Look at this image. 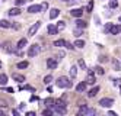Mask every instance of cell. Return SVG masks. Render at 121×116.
Here are the masks:
<instances>
[{
    "label": "cell",
    "mask_w": 121,
    "mask_h": 116,
    "mask_svg": "<svg viewBox=\"0 0 121 116\" xmlns=\"http://www.w3.org/2000/svg\"><path fill=\"white\" fill-rule=\"evenodd\" d=\"M44 103L48 106V108H51V106L54 104V100H53V99H45V100H44Z\"/></svg>",
    "instance_id": "cell-31"
},
{
    "label": "cell",
    "mask_w": 121,
    "mask_h": 116,
    "mask_svg": "<svg viewBox=\"0 0 121 116\" xmlns=\"http://www.w3.org/2000/svg\"><path fill=\"white\" fill-rule=\"evenodd\" d=\"M0 116H4V112L3 110H0Z\"/></svg>",
    "instance_id": "cell-48"
},
{
    "label": "cell",
    "mask_w": 121,
    "mask_h": 116,
    "mask_svg": "<svg viewBox=\"0 0 121 116\" xmlns=\"http://www.w3.org/2000/svg\"><path fill=\"white\" fill-rule=\"evenodd\" d=\"M12 78L15 80V81H18V83H23V81H25V76L18 74V73H13V74H12Z\"/></svg>",
    "instance_id": "cell-11"
},
{
    "label": "cell",
    "mask_w": 121,
    "mask_h": 116,
    "mask_svg": "<svg viewBox=\"0 0 121 116\" xmlns=\"http://www.w3.org/2000/svg\"><path fill=\"white\" fill-rule=\"evenodd\" d=\"M7 80H9L7 74H0V86H6L7 84Z\"/></svg>",
    "instance_id": "cell-18"
},
{
    "label": "cell",
    "mask_w": 121,
    "mask_h": 116,
    "mask_svg": "<svg viewBox=\"0 0 121 116\" xmlns=\"http://www.w3.org/2000/svg\"><path fill=\"white\" fill-rule=\"evenodd\" d=\"M80 35H82V28H77V29L74 31V36H76V38H79Z\"/></svg>",
    "instance_id": "cell-34"
},
{
    "label": "cell",
    "mask_w": 121,
    "mask_h": 116,
    "mask_svg": "<svg viewBox=\"0 0 121 116\" xmlns=\"http://www.w3.org/2000/svg\"><path fill=\"white\" fill-rule=\"evenodd\" d=\"M28 65H29L28 61H21V62H18V68H26Z\"/></svg>",
    "instance_id": "cell-25"
},
{
    "label": "cell",
    "mask_w": 121,
    "mask_h": 116,
    "mask_svg": "<svg viewBox=\"0 0 121 116\" xmlns=\"http://www.w3.org/2000/svg\"><path fill=\"white\" fill-rule=\"evenodd\" d=\"M73 45H74V48H83L85 47V41L83 39H76Z\"/></svg>",
    "instance_id": "cell-20"
},
{
    "label": "cell",
    "mask_w": 121,
    "mask_h": 116,
    "mask_svg": "<svg viewBox=\"0 0 121 116\" xmlns=\"http://www.w3.org/2000/svg\"><path fill=\"white\" fill-rule=\"evenodd\" d=\"M118 6V2H117V0H111V2H109V7L111 9H115Z\"/></svg>",
    "instance_id": "cell-32"
},
{
    "label": "cell",
    "mask_w": 121,
    "mask_h": 116,
    "mask_svg": "<svg viewBox=\"0 0 121 116\" xmlns=\"http://www.w3.org/2000/svg\"><path fill=\"white\" fill-rule=\"evenodd\" d=\"M0 68H2V61H0Z\"/></svg>",
    "instance_id": "cell-50"
},
{
    "label": "cell",
    "mask_w": 121,
    "mask_h": 116,
    "mask_svg": "<svg viewBox=\"0 0 121 116\" xmlns=\"http://www.w3.org/2000/svg\"><path fill=\"white\" fill-rule=\"evenodd\" d=\"M76 76H77V67L76 65H72V68H70V77L74 78Z\"/></svg>",
    "instance_id": "cell-23"
},
{
    "label": "cell",
    "mask_w": 121,
    "mask_h": 116,
    "mask_svg": "<svg viewBox=\"0 0 121 116\" xmlns=\"http://www.w3.org/2000/svg\"><path fill=\"white\" fill-rule=\"evenodd\" d=\"M92 9H93V2H89L88 6H86V10H88V12H92Z\"/></svg>",
    "instance_id": "cell-37"
},
{
    "label": "cell",
    "mask_w": 121,
    "mask_h": 116,
    "mask_svg": "<svg viewBox=\"0 0 121 116\" xmlns=\"http://www.w3.org/2000/svg\"><path fill=\"white\" fill-rule=\"evenodd\" d=\"M6 106H7V102L3 100V99H0V108H6Z\"/></svg>",
    "instance_id": "cell-39"
},
{
    "label": "cell",
    "mask_w": 121,
    "mask_h": 116,
    "mask_svg": "<svg viewBox=\"0 0 121 116\" xmlns=\"http://www.w3.org/2000/svg\"><path fill=\"white\" fill-rule=\"evenodd\" d=\"M120 90H121V86H120Z\"/></svg>",
    "instance_id": "cell-52"
},
{
    "label": "cell",
    "mask_w": 121,
    "mask_h": 116,
    "mask_svg": "<svg viewBox=\"0 0 121 116\" xmlns=\"http://www.w3.org/2000/svg\"><path fill=\"white\" fill-rule=\"evenodd\" d=\"M51 109H53L54 113H58V115H66V113H67L66 106H57V104H53V106H51Z\"/></svg>",
    "instance_id": "cell-4"
},
{
    "label": "cell",
    "mask_w": 121,
    "mask_h": 116,
    "mask_svg": "<svg viewBox=\"0 0 121 116\" xmlns=\"http://www.w3.org/2000/svg\"><path fill=\"white\" fill-rule=\"evenodd\" d=\"M42 115L44 116H51V115H54L53 109H45V110H42Z\"/></svg>",
    "instance_id": "cell-29"
},
{
    "label": "cell",
    "mask_w": 121,
    "mask_h": 116,
    "mask_svg": "<svg viewBox=\"0 0 121 116\" xmlns=\"http://www.w3.org/2000/svg\"><path fill=\"white\" fill-rule=\"evenodd\" d=\"M86 86H88V84H86V81H82V83H79V84L76 86V90L79 92V93H82V92L86 90Z\"/></svg>",
    "instance_id": "cell-15"
},
{
    "label": "cell",
    "mask_w": 121,
    "mask_h": 116,
    "mask_svg": "<svg viewBox=\"0 0 121 116\" xmlns=\"http://www.w3.org/2000/svg\"><path fill=\"white\" fill-rule=\"evenodd\" d=\"M118 20H120V22H121V15H120V17H118Z\"/></svg>",
    "instance_id": "cell-49"
},
{
    "label": "cell",
    "mask_w": 121,
    "mask_h": 116,
    "mask_svg": "<svg viewBox=\"0 0 121 116\" xmlns=\"http://www.w3.org/2000/svg\"><path fill=\"white\" fill-rule=\"evenodd\" d=\"M70 15H72L73 17H82L83 10H82V9H73V10L70 12Z\"/></svg>",
    "instance_id": "cell-13"
},
{
    "label": "cell",
    "mask_w": 121,
    "mask_h": 116,
    "mask_svg": "<svg viewBox=\"0 0 121 116\" xmlns=\"http://www.w3.org/2000/svg\"><path fill=\"white\" fill-rule=\"evenodd\" d=\"M114 65H115L117 70H121V65H120V62H118V61H114Z\"/></svg>",
    "instance_id": "cell-41"
},
{
    "label": "cell",
    "mask_w": 121,
    "mask_h": 116,
    "mask_svg": "<svg viewBox=\"0 0 121 116\" xmlns=\"http://www.w3.org/2000/svg\"><path fill=\"white\" fill-rule=\"evenodd\" d=\"M10 25H12V22H9V20H0V28H4V29H7V28H10Z\"/></svg>",
    "instance_id": "cell-22"
},
{
    "label": "cell",
    "mask_w": 121,
    "mask_h": 116,
    "mask_svg": "<svg viewBox=\"0 0 121 116\" xmlns=\"http://www.w3.org/2000/svg\"><path fill=\"white\" fill-rule=\"evenodd\" d=\"M61 2H69V0H61Z\"/></svg>",
    "instance_id": "cell-51"
},
{
    "label": "cell",
    "mask_w": 121,
    "mask_h": 116,
    "mask_svg": "<svg viewBox=\"0 0 121 116\" xmlns=\"http://www.w3.org/2000/svg\"><path fill=\"white\" fill-rule=\"evenodd\" d=\"M47 7H48V4H47V3H42V4H41V10H45Z\"/></svg>",
    "instance_id": "cell-42"
},
{
    "label": "cell",
    "mask_w": 121,
    "mask_h": 116,
    "mask_svg": "<svg viewBox=\"0 0 121 116\" xmlns=\"http://www.w3.org/2000/svg\"><path fill=\"white\" fill-rule=\"evenodd\" d=\"M35 100H38V97H37V96H32V97H31V102H35Z\"/></svg>",
    "instance_id": "cell-45"
},
{
    "label": "cell",
    "mask_w": 121,
    "mask_h": 116,
    "mask_svg": "<svg viewBox=\"0 0 121 116\" xmlns=\"http://www.w3.org/2000/svg\"><path fill=\"white\" fill-rule=\"evenodd\" d=\"M2 47H3V51H6V52H12V48H10V44H9V42H4Z\"/></svg>",
    "instance_id": "cell-24"
},
{
    "label": "cell",
    "mask_w": 121,
    "mask_h": 116,
    "mask_svg": "<svg viewBox=\"0 0 121 116\" xmlns=\"http://www.w3.org/2000/svg\"><path fill=\"white\" fill-rule=\"evenodd\" d=\"M111 26H112V23H107V25H105V28H104V31H105V32H109Z\"/></svg>",
    "instance_id": "cell-40"
},
{
    "label": "cell",
    "mask_w": 121,
    "mask_h": 116,
    "mask_svg": "<svg viewBox=\"0 0 121 116\" xmlns=\"http://www.w3.org/2000/svg\"><path fill=\"white\" fill-rule=\"evenodd\" d=\"M58 15H60L58 9H51L50 10V19H56V17H58Z\"/></svg>",
    "instance_id": "cell-17"
},
{
    "label": "cell",
    "mask_w": 121,
    "mask_h": 116,
    "mask_svg": "<svg viewBox=\"0 0 121 116\" xmlns=\"http://www.w3.org/2000/svg\"><path fill=\"white\" fill-rule=\"evenodd\" d=\"M26 116H35V112H28Z\"/></svg>",
    "instance_id": "cell-46"
},
{
    "label": "cell",
    "mask_w": 121,
    "mask_h": 116,
    "mask_svg": "<svg viewBox=\"0 0 121 116\" xmlns=\"http://www.w3.org/2000/svg\"><path fill=\"white\" fill-rule=\"evenodd\" d=\"M25 2H26V0H15V4H16V6H18V7H19V6H22V4H25Z\"/></svg>",
    "instance_id": "cell-36"
},
{
    "label": "cell",
    "mask_w": 121,
    "mask_h": 116,
    "mask_svg": "<svg viewBox=\"0 0 121 116\" xmlns=\"http://www.w3.org/2000/svg\"><path fill=\"white\" fill-rule=\"evenodd\" d=\"M57 65H58V62H57L56 58H48V60H47V67H48L50 70L57 68Z\"/></svg>",
    "instance_id": "cell-7"
},
{
    "label": "cell",
    "mask_w": 121,
    "mask_h": 116,
    "mask_svg": "<svg viewBox=\"0 0 121 116\" xmlns=\"http://www.w3.org/2000/svg\"><path fill=\"white\" fill-rule=\"evenodd\" d=\"M39 51H41V47L38 45V44H34V45H31L29 49H28V57H31V58L37 57L39 54Z\"/></svg>",
    "instance_id": "cell-3"
},
{
    "label": "cell",
    "mask_w": 121,
    "mask_h": 116,
    "mask_svg": "<svg viewBox=\"0 0 121 116\" xmlns=\"http://www.w3.org/2000/svg\"><path fill=\"white\" fill-rule=\"evenodd\" d=\"M95 71H96V74H98V76H104V74H105V70H104L102 67H99V65L95 68Z\"/></svg>",
    "instance_id": "cell-27"
},
{
    "label": "cell",
    "mask_w": 121,
    "mask_h": 116,
    "mask_svg": "<svg viewBox=\"0 0 121 116\" xmlns=\"http://www.w3.org/2000/svg\"><path fill=\"white\" fill-rule=\"evenodd\" d=\"M95 113H96V110L95 109H92V108H88L86 104H82L80 108H79V115L82 116H93Z\"/></svg>",
    "instance_id": "cell-2"
},
{
    "label": "cell",
    "mask_w": 121,
    "mask_h": 116,
    "mask_svg": "<svg viewBox=\"0 0 121 116\" xmlns=\"http://www.w3.org/2000/svg\"><path fill=\"white\" fill-rule=\"evenodd\" d=\"M98 92H99V87L96 86V87H93L92 90H89V93H88V97H95L98 94Z\"/></svg>",
    "instance_id": "cell-19"
},
{
    "label": "cell",
    "mask_w": 121,
    "mask_h": 116,
    "mask_svg": "<svg viewBox=\"0 0 121 116\" xmlns=\"http://www.w3.org/2000/svg\"><path fill=\"white\" fill-rule=\"evenodd\" d=\"M39 26H41V22H35L31 28H29V31H28V35L29 36H34L37 32H38V29H39Z\"/></svg>",
    "instance_id": "cell-6"
},
{
    "label": "cell",
    "mask_w": 121,
    "mask_h": 116,
    "mask_svg": "<svg viewBox=\"0 0 121 116\" xmlns=\"http://www.w3.org/2000/svg\"><path fill=\"white\" fill-rule=\"evenodd\" d=\"M51 81H53V76H45L44 77V83L45 84H50Z\"/></svg>",
    "instance_id": "cell-30"
},
{
    "label": "cell",
    "mask_w": 121,
    "mask_h": 116,
    "mask_svg": "<svg viewBox=\"0 0 121 116\" xmlns=\"http://www.w3.org/2000/svg\"><path fill=\"white\" fill-rule=\"evenodd\" d=\"M64 39H57V41H54V47H64Z\"/></svg>",
    "instance_id": "cell-26"
},
{
    "label": "cell",
    "mask_w": 121,
    "mask_h": 116,
    "mask_svg": "<svg viewBox=\"0 0 121 116\" xmlns=\"http://www.w3.org/2000/svg\"><path fill=\"white\" fill-rule=\"evenodd\" d=\"M56 84H57V87H60V88H70V87H72V81H70L67 77H64V76L58 77L57 81H56Z\"/></svg>",
    "instance_id": "cell-1"
},
{
    "label": "cell",
    "mask_w": 121,
    "mask_h": 116,
    "mask_svg": "<svg viewBox=\"0 0 121 116\" xmlns=\"http://www.w3.org/2000/svg\"><path fill=\"white\" fill-rule=\"evenodd\" d=\"M95 76H93V71L89 70V74H88V78H86V84H95Z\"/></svg>",
    "instance_id": "cell-10"
},
{
    "label": "cell",
    "mask_w": 121,
    "mask_h": 116,
    "mask_svg": "<svg viewBox=\"0 0 121 116\" xmlns=\"http://www.w3.org/2000/svg\"><path fill=\"white\" fill-rule=\"evenodd\" d=\"M47 31H48V35H57V33H58L57 26H54V25H48Z\"/></svg>",
    "instance_id": "cell-12"
},
{
    "label": "cell",
    "mask_w": 121,
    "mask_h": 116,
    "mask_svg": "<svg viewBox=\"0 0 121 116\" xmlns=\"http://www.w3.org/2000/svg\"><path fill=\"white\" fill-rule=\"evenodd\" d=\"M109 33L111 35H118V33H121V25H112L111 29H109Z\"/></svg>",
    "instance_id": "cell-9"
},
{
    "label": "cell",
    "mask_w": 121,
    "mask_h": 116,
    "mask_svg": "<svg viewBox=\"0 0 121 116\" xmlns=\"http://www.w3.org/2000/svg\"><path fill=\"white\" fill-rule=\"evenodd\" d=\"M28 12L29 13H39V12H42L41 10V4H32V6H29L28 7Z\"/></svg>",
    "instance_id": "cell-8"
},
{
    "label": "cell",
    "mask_w": 121,
    "mask_h": 116,
    "mask_svg": "<svg viewBox=\"0 0 121 116\" xmlns=\"http://www.w3.org/2000/svg\"><path fill=\"white\" fill-rule=\"evenodd\" d=\"M7 13H9V16H18V15L21 13V9H19L18 6H16V7H12Z\"/></svg>",
    "instance_id": "cell-14"
},
{
    "label": "cell",
    "mask_w": 121,
    "mask_h": 116,
    "mask_svg": "<svg viewBox=\"0 0 121 116\" xmlns=\"http://www.w3.org/2000/svg\"><path fill=\"white\" fill-rule=\"evenodd\" d=\"M76 26H77V28H82V29H85L86 26H88V23H86L85 20H82L80 17H77V20H76Z\"/></svg>",
    "instance_id": "cell-16"
},
{
    "label": "cell",
    "mask_w": 121,
    "mask_h": 116,
    "mask_svg": "<svg viewBox=\"0 0 121 116\" xmlns=\"http://www.w3.org/2000/svg\"><path fill=\"white\" fill-rule=\"evenodd\" d=\"M4 90H6L7 93H13V88H12V87H6V88H4Z\"/></svg>",
    "instance_id": "cell-43"
},
{
    "label": "cell",
    "mask_w": 121,
    "mask_h": 116,
    "mask_svg": "<svg viewBox=\"0 0 121 116\" xmlns=\"http://www.w3.org/2000/svg\"><path fill=\"white\" fill-rule=\"evenodd\" d=\"M108 115H109V116H115V112H112V110H109V112H108Z\"/></svg>",
    "instance_id": "cell-47"
},
{
    "label": "cell",
    "mask_w": 121,
    "mask_h": 116,
    "mask_svg": "<svg viewBox=\"0 0 121 116\" xmlns=\"http://www.w3.org/2000/svg\"><path fill=\"white\" fill-rule=\"evenodd\" d=\"M26 44H28L26 38H22V39L18 42V49H22V48H25V47H26Z\"/></svg>",
    "instance_id": "cell-21"
},
{
    "label": "cell",
    "mask_w": 121,
    "mask_h": 116,
    "mask_svg": "<svg viewBox=\"0 0 121 116\" xmlns=\"http://www.w3.org/2000/svg\"><path fill=\"white\" fill-rule=\"evenodd\" d=\"M12 113H13L15 116H18V115H19V112H18V110H16V109H13V110H12Z\"/></svg>",
    "instance_id": "cell-44"
},
{
    "label": "cell",
    "mask_w": 121,
    "mask_h": 116,
    "mask_svg": "<svg viewBox=\"0 0 121 116\" xmlns=\"http://www.w3.org/2000/svg\"><path fill=\"white\" fill-rule=\"evenodd\" d=\"M64 28H66V23H64L63 20H60V22L57 23V29H58V32H60V31H63Z\"/></svg>",
    "instance_id": "cell-28"
},
{
    "label": "cell",
    "mask_w": 121,
    "mask_h": 116,
    "mask_svg": "<svg viewBox=\"0 0 121 116\" xmlns=\"http://www.w3.org/2000/svg\"><path fill=\"white\" fill-rule=\"evenodd\" d=\"M64 47L67 49H74V45H73V44H70V42H64Z\"/></svg>",
    "instance_id": "cell-35"
},
{
    "label": "cell",
    "mask_w": 121,
    "mask_h": 116,
    "mask_svg": "<svg viewBox=\"0 0 121 116\" xmlns=\"http://www.w3.org/2000/svg\"><path fill=\"white\" fill-rule=\"evenodd\" d=\"M77 64H79V67H80L82 70H86V64H85L83 60H79V61H77Z\"/></svg>",
    "instance_id": "cell-33"
},
{
    "label": "cell",
    "mask_w": 121,
    "mask_h": 116,
    "mask_svg": "<svg viewBox=\"0 0 121 116\" xmlns=\"http://www.w3.org/2000/svg\"><path fill=\"white\" fill-rule=\"evenodd\" d=\"M99 104L102 106V108H111V106L114 104V100L109 99V97H104V99L99 100Z\"/></svg>",
    "instance_id": "cell-5"
},
{
    "label": "cell",
    "mask_w": 121,
    "mask_h": 116,
    "mask_svg": "<svg viewBox=\"0 0 121 116\" xmlns=\"http://www.w3.org/2000/svg\"><path fill=\"white\" fill-rule=\"evenodd\" d=\"M10 28H13V29H16V31H18V29H21V25H18V23H16V22H12V25H10Z\"/></svg>",
    "instance_id": "cell-38"
}]
</instances>
